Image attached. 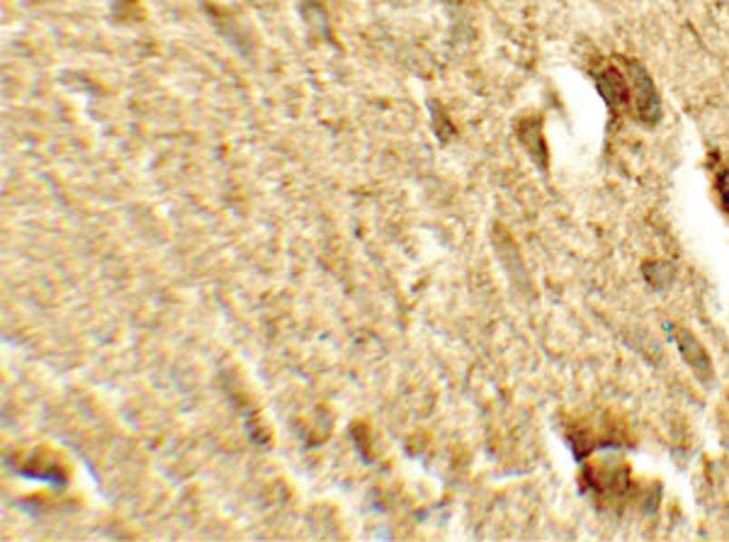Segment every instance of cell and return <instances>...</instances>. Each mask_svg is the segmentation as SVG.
<instances>
[{
    "mask_svg": "<svg viewBox=\"0 0 729 542\" xmlns=\"http://www.w3.org/2000/svg\"><path fill=\"white\" fill-rule=\"evenodd\" d=\"M632 105H635V112L639 115V120L645 122H654L656 115H659V100H656V92H654V85L649 81V76L645 73V69H639L637 63H632Z\"/></svg>",
    "mask_w": 729,
    "mask_h": 542,
    "instance_id": "1",
    "label": "cell"
},
{
    "mask_svg": "<svg viewBox=\"0 0 729 542\" xmlns=\"http://www.w3.org/2000/svg\"><path fill=\"white\" fill-rule=\"evenodd\" d=\"M596 85H598L600 95L606 98V102L610 107H623L630 102V83H627V78H623V73L617 69H613V66H608V69H603L600 73H596Z\"/></svg>",
    "mask_w": 729,
    "mask_h": 542,
    "instance_id": "2",
    "label": "cell"
},
{
    "mask_svg": "<svg viewBox=\"0 0 729 542\" xmlns=\"http://www.w3.org/2000/svg\"><path fill=\"white\" fill-rule=\"evenodd\" d=\"M668 336H674V341H676L678 348H681V355H684L685 363H688L695 373L703 374V377L710 374V360H707L705 351L700 348L698 341H695L691 334H685L684 329H671V326H668Z\"/></svg>",
    "mask_w": 729,
    "mask_h": 542,
    "instance_id": "3",
    "label": "cell"
},
{
    "mask_svg": "<svg viewBox=\"0 0 729 542\" xmlns=\"http://www.w3.org/2000/svg\"><path fill=\"white\" fill-rule=\"evenodd\" d=\"M717 190H720V198H722V202H724V209L729 212V185H727V180H724V176L720 178V183H717Z\"/></svg>",
    "mask_w": 729,
    "mask_h": 542,
    "instance_id": "4",
    "label": "cell"
}]
</instances>
